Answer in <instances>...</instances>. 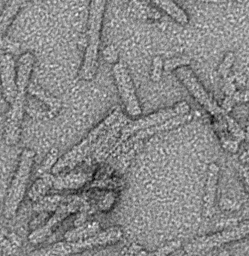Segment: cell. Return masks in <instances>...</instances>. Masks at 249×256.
Masks as SVG:
<instances>
[{
  "label": "cell",
  "instance_id": "obj_20",
  "mask_svg": "<svg viewBox=\"0 0 249 256\" xmlns=\"http://www.w3.org/2000/svg\"><path fill=\"white\" fill-rule=\"evenodd\" d=\"M142 250V247L136 244H133L127 250L124 256H136Z\"/></svg>",
  "mask_w": 249,
  "mask_h": 256
},
{
  "label": "cell",
  "instance_id": "obj_18",
  "mask_svg": "<svg viewBox=\"0 0 249 256\" xmlns=\"http://www.w3.org/2000/svg\"><path fill=\"white\" fill-rule=\"evenodd\" d=\"M58 150L53 148L52 150L49 152L47 158L45 160L42 167L40 168V170H39V173L43 174L46 172L49 169L52 168V167L55 166L57 162V158H58Z\"/></svg>",
  "mask_w": 249,
  "mask_h": 256
},
{
  "label": "cell",
  "instance_id": "obj_7",
  "mask_svg": "<svg viewBox=\"0 0 249 256\" xmlns=\"http://www.w3.org/2000/svg\"><path fill=\"white\" fill-rule=\"evenodd\" d=\"M118 112L115 110L110 114L109 116H106L95 128H93L90 132L89 134L85 138V139H83L80 143L78 144L73 149L70 150L68 152H67L58 161H57L56 164L52 168L53 172L57 173L65 168L75 164L76 162L79 161L81 158H83L97 139L103 134V132L112 122H114L115 120L118 118Z\"/></svg>",
  "mask_w": 249,
  "mask_h": 256
},
{
  "label": "cell",
  "instance_id": "obj_16",
  "mask_svg": "<svg viewBox=\"0 0 249 256\" xmlns=\"http://www.w3.org/2000/svg\"><path fill=\"white\" fill-rule=\"evenodd\" d=\"M163 72V60L161 56H157L153 59L151 64V72H150V78L154 82H160L162 78Z\"/></svg>",
  "mask_w": 249,
  "mask_h": 256
},
{
  "label": "cell",
  "instance_id": "obj_4",
  "mask_svg": "<svg viewBox=\"0 0 249 256\" xmlns=\"http://www.w3.org/2000/svg\"><path fill=\"white\" fill-rule=\"evenodd\" d=\"M248 232L249 222L245 220L235 227L225 229L212 234L194 238L184 246V252L189 256L205 254L224 244L244 239L248 234Z\"/></svg>",
  "mask_w": 249,
  "mask_h": 256
},
{
  "label": "cell",
  "instance_id": "obj_21",
  "mask_svg": "<svg viewBox=\"0 0 249 256\" xmlns=\"http://www.w3.org/2000/svg\"><path fill=\"white\" fill-rule=\"evenodd\" d=\"M1 234H2V232H0V244L4 245V246L9 247V244H10V242H9L7 240L4 239V236H2Z\"/></svg>",
  "mask_w": 249,
  "mask_h": 256
},
{
  "label": "cell",
  "instance_id": "obj_15",
  "mask_svg": "<svg viewBox=\"0 0 249 256\" xmlns=\"http://www.w3.org/2000/svg\"><path fill=\"white\" fill-rule=\"evenodd\" d=\"M190 61H191V59L190 56H185V55L175 56V58L166 60L163 61V71L173 72L181 67L188 66L190 65Z\"/></svg>",
  "mask_w": 249,
  "mask_h": 256
},
{
  "label": "cell",
  "instance_id": "obj_2",
  "mask_svg": "<svg viewBox=\"0 0 249 256\" xmlns=\"http://www.w3.org/2000/svg\"><path fill=\"white\" fill-rule=\"evenodd\" d=\"M106 1L97 0L90 4L88 23V44L79 73L81 80H91L97 73Z\"/></svg>",
  "mask_w": 249,
  "mask_h": 256
},
{
  "label": "cell",
  "instance_id": "obj_11",
  "mask_svg": "<svg viewBox=\"0 0 249 256\" xmlns=\"http://www.w3.org/2000/svg\"><path fill=\"white\" fill-rule=\"evenodd\" d=\"M219 180V168L215 163H211L208 169L206 185L203 196V216L210 218L214 215V204Z\"/></svg>",
  "mask_w": 249,
  "mask_h": 256
},
{
  "label": "cell",
  "instance_id": "obj_1",
  "mask_svg": "<svg viewBox=\"0 0 249 256\" xmlns=\"http://www.w3.org/2000/svg\"><path fill=\"white\" fill-rule=\"evenodd\" d=\"M34 56L28 52L19 58L16 66L17 92L12 103L5 126V140L7 144L13 145L20 139L25 112V102L34 65Z\"/></svg>",
  "mask_w": 249,
  "mask_h": 256
},
{
  "label": "cell",
  "instance_id": "obj_22",
  "mask_svg": "<svg viewBox=\"0 0 249 256\" xmlns=\"http://www.w3.org/2000/svg\"><path fill=\"white\" fill-rule=\"evenodd\" d=\"M218 256H229V253L226 250L220 252Z\"/></svg>",
  "mask_w": 249,
  "mask_h": 256
},
{
  "label": "cell",
  "instance_id": "obj_17",
  "mask_svg": "<svg viewBox=\"0 0 249 256\" xmlns=\"http://www.w3.org/2000/svg\"><path fill=\"white\" fill-rule=\"evenodd\" d=\"M234 60H235V56H234V54L232 52H228L225 55L218 68V74L220 77L223 78H226L228 74H229V70H230L231 67L233 64Z\"/></svg>",
  "mask_w": 249,
  "mask_h": 256
},
{
  "label": "cell",
  "instance_id": "obj_14",
  "mask_svg": "<svg viewBox=\"0 0 249 256\" xmlns=\"http://www.w3.org/2000/svg\"><path fill=\"white\" fill-rule=\"evenodd\" d=\"M100 230V224L98 222L88 223V224H85L82 227L79 228L77 230H73V232H70L68 234V238H87L89 236H93L98 233L97 230Z\"/></svg>",
  "mask_w": 249,
  "mask_h": 256
},
{
  "label": "cell",
  "instance_id": "obj_3",
  "mask_svg": "<svg viewBox=\"0 0 249 256\" xmlns=\"http://www.w3.org/2000/svg\"><path fill=\"white\" fill-rule=\"evenodd\" d=\"M122 236L123 229L119 226H114L85 239H80L75 242L57 244L55 246L49 248V250L37 252L33 256H68L88 248L115 244L121 240Z\"/></svg>",
  "mask_w": 249,
  "mask_h": 256
},
{
  "label": "cell",
  "instance_id": "obj_8",
  "mask_svg": "<svg viewBox=\"0 0 249 256\" xmlns=\"http://www.w3.org/2000/svg\"><path fill=\"white\" fill-rule=\"evenodd\" d=\"M189 110L190 106L185 102H181L178 104H174L172 107L157 110L143 118H138L133 124H130L124 128L123 140H125L128 136H130L139 132L157 126L175 116L187 114Z\"/></svg>",
  "mask_w": 249,
  "mask_h": 256
},
{
  "label": "cell",
  "instance_id": "obj_13",
  "mask_svg": "<svg viewBox=\"0 0 249 256\" xmlns=\"http://www.w3.org/2000/svg\"><path fill=\"white\" fill-rule=\"evenodd\" d=\"M23 4L22 1L10 2L0 14V41L19 14Z\"/></svg>",
  "mask_w": 249,
  "mask_h": 256
},
{
  "label": "cell",
  "instance_id": "obj_19",
  "mask_svg": "<svg viewBox=\"0 0 249 256\" xmlns=\"http://www.w3.org/2000/svg\"><path fill=\"white\" fill-rule=\"evenodd\" d=\"M103 55H104L106 62L109 64L115 65V64L118 62V52L115 46H107L103 52Z\"/></svg>",
  "mask_w": 249,
  "mask_h": 256
},
{
  "label": "cell",
  "instance_id": "obj_9",
  "mask_svg": "<svg viewBox=\"0 0 249 256\" xmlns=\"http://www.w3.org/2000/svg\"><path fill=\"white\" fill-rule=\"evenodd\" d=\"M178 80L181 82L188 91L189 94L210 113H216L218 110L214 103L212 102L203 86L189 66L181 67L173 71Z\"/></svg>",
  "mask_w": 249,
  "mask_h": 256
},
{
  "label": "cell",
  "instance_id": "obj_12",
  "mask_svg": "<svg viewBox=\"0 0 249 256\" xmlns=\"http://www.w3.org/2000/svg\"><path fill=\"white\" fill-rule=\"evenodd\" d=\"M151 4L164 12L177 23L181 25H186L189 23V18L187 13L173 1H154Z\"/></svg>",
  "mask_w": 249,
  "mask_h": 256
},
{
  "label": "cell",
  "instance_id": "obj_6",
  "mask_svg": "<svg viewBox=\"0 0 249 256\" xmlns=\"http://www.w3.org/2000/svg\"><path fill=\"white\" fill-rule=\"evenodd\" d=\"M112 71L115 85L126 112L133 119H138L142 115V108L128 70L122 62H118L113 65Z\"/></svg>",
  "mask_w": 249,
  "mask_h": 256
},
{
  "label": "cell",
  "instance_id": "obj_5",
  "mask_svg": "<svg viewBox=\"0 0 249 256\" xmlns=\"http://www.w3.org/2000/svg\"><path fill=\"white\" fill-rule=\"evenodd\" d=\"M34 157L35 152L31 150L26 149L22 152L17 172L13 178L7 197L5 214L7 217H13L16 214L18 206L25 196Z\"/></svg>",
  "mask_w": 249,
  "mask_h": 256
},
{
  "label": "cell",
  "instance_id": "obj_10",
  "mask_svg": "<svg viewBox=\"0 0 249 256\" xmlns=\"http://www.w3.org/2000/svg\"><path fill=\"white\" fill-rule=\"evenodd\" d=\"M17 71L13 55L5 54L0 58V82L7 102L11 106L17 92Z\"/></svg>",
  "mask_w": 249,
  "mask_h": 256
}]
</instances>
